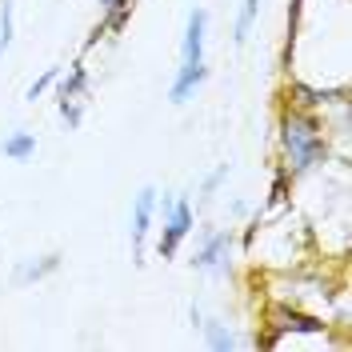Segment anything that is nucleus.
Here are the masks:
<instances>
[{
	"label": "nucleus",
	"instance_id": "20e7f679",
	"mask_svg": "<svg viewBox=\"0 0 352 352\" xmlns=\"http://www.w3.org/2000/svg\"><path fill=\"white\" fill-rule=\"evenodd\" d=\"M232 244H236V232L232 228H208L197 241V256H192V268L208 272V276H228L232 268Z\"/></svg>",
	"mask_w": 352,
	"mask_h": 352
},
{
	"label": "nucleus",
	"instance_id": "ddd939ff",
	"mask_svg": "<svg viewBox=\"0 0 352 352\" xmlns=\"http://www.w3.org/2000/svg\"><path fill=\"white\" fill-rule=\"evenodd\" d=\"M56 80H60V68H44V76H36V80L28 85V92H24V100H32V104H36V100H41L44 92H48L52 85H56Z\"/></svg>",
	"mask_w": 352,
	"mask_h": 352
},
{
	"label": "nucleus",
	"instance_id": "1a4fd4ad",
	"mask_svg": "<svg viewBox=\"0 0 352 352\" xmlns=\"http://www.w3.org/2000/svg\"><path fill=\"white\" fill-rule=\"evenodd\" d=\"M0 153H4V160L24 164V160H32V156H36V136H32V132H8V136H4V144H0Z\"/></svg>",
	"mask_w": 352,
	"mask_h": 352
},
{
	"label": "nucleus",
	"instance_id": "39448f33",
	"mask_svg": "<svg viewBox=\"0 0 352 352\" xmlns=\"http://www.w3.org/2000/svg\"><path fill=\"white\" fill-rule=\"evenodd\" d=\"M56 104H60V116H65L68 129H80L85 120V104H88V72L85 65H72L68 80H56Z\"/></svg>",
	"mask_w": 352,
	"mask_h": 352
},
{
	"label": "nucleus",
	"instance_id": "f03ea898",
	"mask_svg": "<svg viewBox=\"0 0 352 352\" xmlns=\"http://www.w3.org/2000/svg\"><path fill=\"white\" fill-rule=\"evenodd\" d=\"M204 41H208V12L204 8H188V21H184V41H180V68L173 76L168 88V100L184 104L188 96H197V88L208 76V60H204Z\"/></svg>",
	"mask_w": 352,
	"mask_h": 352
},
{
	"label": "nucleus",
	"instance_id": "6e6552de",
	"mask_svg": "<svg viewBox=\"0 0 352 352\" xmlns=\"http://www.w3.org/2000/svg\"><path fill=\"white\" fill-rule=\"evenodd\" d=\"M200 336H204V349H208V352H232V349H236L232 329H228L224 320H217V316H212V320H208V316L200 320Z\"/></svg>",
	"mask_w": 352,
	"mask_h": 352
},
{
	"label": "nucleus",
	"instance_id": "f257e3e1",
	"mask_svg": "<svg viewBox=\"0 0 352 352\" xmlns=\"http://www.w3.org/2000/svg\"><path fill=\"white\" fill-rule=\"evenodd\" d=\"M276 136H280V160H285L288 176H305L320 164H329L332 136L324 132L320 116L305 104H285Z\"/></svg>",
	"mask_w": 352,
	"mask_h": 352
},
{
	"label": "nucleus",
	"instance_id": "dca6fc26",
	"mask_svg": "<svg viewBox=\"0 0 352 352\" xmlns=\"http://www.w3.org/2000/svg\"><path fill=\"white\" fill-rule=\"evenodd\" d=\"M100 4H104V0H100Z\"/></svg>",
	"mask_w": 352,
	"mask_h": 352
},
{
	"label": "nucleus",
	"instance_id": "7ed1b4c3",
	"mask_svg": "<svg viewBox=\"0 0 352 352\" xmlns=\"http://www.w3.org/2000/svg\"><path fill=\"white\" fill-rule=\"evenodd\" d=\"M156 212L164 220V228H160V241H156V252L164 256V261H173L176 252H180V244L192 236V228H197V212H192V204L188 200H156Z\"/></svg>",
	"mask_w": 352,
	"mask_h": 352
},
{
	"label": "nucleus",
	"instance_id": "4468645a",
	"mask_svg": "<svg viewBox=\"0 0 352 352\" xmlns=\"http://www.w3.org/2000/svg\"><path fill=\"white\" fill-rule=\"evenodd\" d=\"M224 176H228V164H220L217 173L208 176V180H204V188H200V200H208V197H212V192L220 188V180H224Z\"/></svg>",
	"mask_w": 352,
	"mask_h": 352
},
{
	"label": "nucleus",
	"instance_id": "9d476101",
	"mask_svg": "<svg viewBox=\"0 0 352 352\" xmlns=\"http://www.w3.org/2000/svg\"><path fill=\"white\" fill-rule=\"evenodd\" d=\"M132 4H136V0H104V4H100V12H104L100 32H124V24H129V16H132Z\"/></svg>",
	"mask_w": 352,
	"mask_h": 352
},
{
	"label": "nucleus",
	"instance_id": "f8f14e48",
	"mask_svg": "<svg viewBox=\"0 0 352 352\" xmlns=\"http://www.w3.org/2000/svg\"><path fill=\"white\" fill-rule=\"evenodd\" d=\"M256 12H261V0H244L241 4V16H236V44L248 41V32H252V24H256Z\"/></svg>",
	"mask_w": 352,
	"mask_h": 352
},
{
	"label": "nucleus",
	"instance_id": "2eb2a0df",
	"mask_svg": "<svg viewBox=\"0 0 352 352\" xmlns=\"http://www.w3.org/2000/svg\"><path fill=\"white\" fill-rule=\"evenodd\" d=\"M300 8H305V0H292V4H288V44H292V36H296V24H300Z\"/></svg>",
	"mask_w": 352,
	"mask_h": 352
},
{
	"label": "nucleus",
	"instance_id": "0eeeda50",
	"mask_svg": "<svg viewBox=\"0 0 352 352\" xmlns=\"http://www.w3.org/2000/svg\"><path fill=\"white\" fill-rule=\"evenodd\" d=\"M60 268V252H48V256H24L12 272V285L16 288H28V285H41L44 276H52Z\"/></svg>",
	"mask_w": 352,
	"mask_h": 352
},
{
	"label": "nucleus",
	"instance_id": "423d86ee",
	"mask_svg": "<svg viewBox=\"0 0 352 352\" xmlns=\"http://www.w3.org/2000/svg\"><path fill=\"white\" fill-rule=\"evenodd\" d=\"M156 200H160V192H156L153 184H144V188L132 197V261L136 264L144 256V241H148V232H153Z\"/></svg>",
	"mask_w": 352,
	"mask_h": 352
},
{
	"label": "nucleus",
	"instance_id": "9b49d317",
	"mask_svg": "<svg viewBox=\"0 0 352 352\" xmlns=\"http://www.w3.org/2000/svg\"><path fill=\"white\" fill-rule=\"evenodd\" d=\"M12 36H16V0H4L0 4V56L12 48Z\"/></svg>",
	"mask_w": 352,
	"mask_h": 352
}]
</instances>
